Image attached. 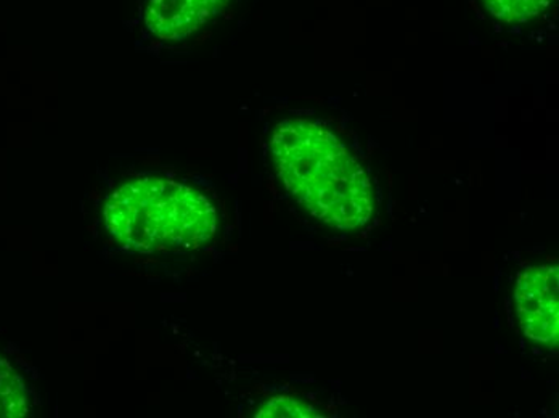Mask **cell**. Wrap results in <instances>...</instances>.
<instances>
[{"label": "cell", "mask_w": 559, "mask_h": 418, "mask_svg": "<svg viewBox=\"0 0 559 418\" xmlns=\"http://www.w3.org/2000/svg\"><path fill=\"white\" fill-rule=\"evenodd\" d=\"M34 396L12 360L0 355V418H23L33 410Z\"/></svg>", "instance_id": "5b68a950"}, {"label": "cell", "mask_w": 559, "mask_h": 418, "mask_svg": "<svg viewBox=\"0 0 559 418\" xmlns=\"http://www.w3.org/2000/svg\"><path fill=\"white\" fill-rule=\"evenodd\" d=\"M516 314L524 335L540 345L554 346L559 336L558 266L527 267L518 277Z\"/></svg>", "instance_id": "3957f363"}, {"label": "cell", "mask_w": 559, "mask_h": 418, "mask_svg": "<svg viewBox=\"0 0 559 418\" xmlns=\"http://www.w3.org/2000/svg\"><path fill=\"white\" fill-rule=\"evenodd\" d=\"M490 15L504 25H524L540 16L554 0H483Z\"/></svg>", "instance_id": "8992f818"}, {"label": "cell", "mask_w": 559, "mask_h": 418, "mask_svg": "<svg viewBox=\"0 0 559 418\" xmlns=\"http://www.w3.org/2000/svg\"><path fill=\"white\" fill-rule=\"evenodd\" d=\"M228 0H148L143 13L146 29L165 40H180L200 29Z\"/></svg>", "instance_id": "277c9868"}, {"label": "cell", "mask_w": 559, "mask_h": 418, "mask_svg": "<svg viewBox=\"0 0 559 418\" xmlns=\"http://www.w3.org/2000/svg\"><path fill=\"white\" fill-rule=\"evenodd\" d=\"M254 417L258 418H313L323 417V413L317 409L312 404L296 397L277 396L265 401L255 410Z\"/></svg>", "instance_id": "52a82bcc"}, {"label": "cell", "mask_w": 559, "mask_h": 418, "mask_svg": "<svg viewBox=\"0 0 559 418\" xmlns=\"http://www.w3.org/2000/svg\"><path fill=\"white\" fill-rule=\"evenodd\" d=\"M271 158L286 192L317 223L350 232L371 219L373 192L367 172L322 122H280L271 139Z\"/></svg>", "instance_id": "6da1fadb"}, {"label": "cell", "mask_w": 559, "mask_h": 418, "mask_svg": "<svg viewBox=\"0 0 559 418\" xmlns=\"http://www.w3.org/2000/svg\"><path fill=\"white\" fill-rule=\"evenodd\" d=\"M105 229L139 253L198 250L216 237L219 217L201 190L162 176L121 183L104 203Z\"/></svg>", "instance_id": "7a4b0ae2"}]
</instances>
